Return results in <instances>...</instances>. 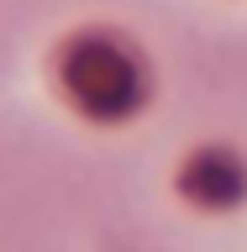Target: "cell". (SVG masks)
Segmentation results:
<instances>
[{
	"mask_svg": "<svg viewBox=\"0 0 247 252\" xmlns=\"http://www.w3.org/2000/svg\"><path fill=\"white\" fill-rule=\"evenodd\" d=\"M242 168H237V158L226 153H205L195 158L184 168V194L189 200H200V205H232L237 194H242Z\"/></svg>",
	"mask_w": 247,
	"mask_h": 252,
	"instance_id": "7a4b0ae2",
	"label": "cell"
},
{
	"mask_svg": "<svg viewBox=\"0 0 247 252\" xmlns=\"http://www.w3.org/2000/svg\"><path fill=\"white\" fill-rule=\"evenodd\" d=\"M63 84L90 116H126L142 100V74L137 63L126 58V47L116 42H74L63 58Z\"/></svg>",
	"mask_w": 247,
	"mask_h": 252,
	"instance_id": "6da1fadb",
	"label": "cell"
}]
</instances>
